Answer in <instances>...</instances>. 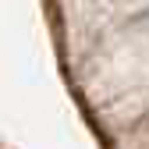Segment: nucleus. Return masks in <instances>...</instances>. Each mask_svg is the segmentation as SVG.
<instances>
[{
	"mask_svg": "<svg viewBox=\"0 0 149 149\" xmlns=\"http://www.w3.org/2000/svg\"><path fill=\"white\" fill-rule=\"evenodd\" d=\"M146 4H149V0H146Z\"/></svg>",
	"mask_w": 149,
	"mask_h": 149,
	"instance_id": "obj_1",
	"label": "nucleus"
}]
</instances>
